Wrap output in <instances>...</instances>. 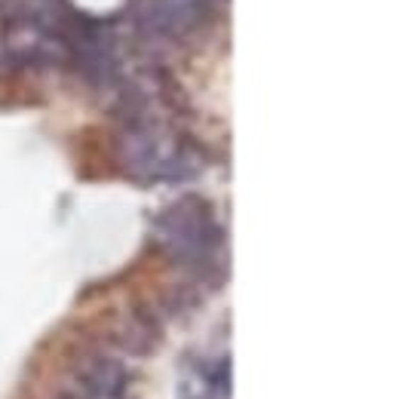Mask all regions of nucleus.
Wrapping results in <instances>:
<instances>
[{"mask_svg": "<svg viewBox=\"0 0 399 399\" xmlns=\"http://www.w3.org/2000/svg\"><path fill=\"white\" fill-rule=\"evenodd\" d=\"M230 372L227 359H209L193 369L191 378L181 381V399H227Z\"/></svg>", "mask_w": 399, "mask_h": 399, "instance_id": "nucleus-1", "label": "nucleus"}]
</instances>
